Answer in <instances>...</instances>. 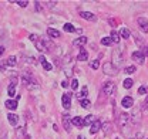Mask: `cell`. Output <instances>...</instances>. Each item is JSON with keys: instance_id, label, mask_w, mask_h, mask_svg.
<instances>
[{"instance_id": "cell-15", "label": "cell", "mask_w": 148, "mask_h": 139, "mask_svg": "<svg viewBox=\"0 0 148 139\" xmlns=\"http://www.w3.org/2000/svg\"><path fill=\"white\" fill-rule=\"evenodd\" d=\"M77 60L78 61H87L88 60V52L86 51L84 48H81L80 52H78V55H77Z\"/></svg>"}, {"instance_id": "cell-44", "label": "cell", "mask_w": 148, "mask_h": 139, "mask_svg": "<svg viewBox=\"0 0 148 139\" xmlns=\"http://www.w3.org/2000/svg\"><path fill=\"white\" fill-rule=\"evenodd\" d=\"M67 85H69V84H67V81H63V82H61V87L63 88H66Z\"/></svg>"}, {"instance_id": "cell-33", "label": "cell", "mask_w": 148, "mask_h": 139, "mask_svg": "<svg viewBox=\"0 0 148 139\" xmlns=\"http://www.w3.org/2000/svg\"><path fill=\"white\" fill-rule=\"evenodd\" d=\"M7 68V63L6 61H0V72H4Z\"/></svg>"}, {"instance_id": "cell-6", "label": "cell", "mask_w": 148, "mask_h": 139, "mask_svg": "<svg viewBox=\"0 0 148 139\" xmlns=\"http://www.w3.org/2000/svg\"><path fill=\"white\" fill-rule=\"evenodd\" d=\"M132 60L137 61L138 64H144V61H145V54L143 51H134L132 52Z\"/></svg>"}, {"instance_id": "cell-26", "label": "cell", "mask_w": 148, "mask_h": 139, "mask_svg": "<svg viewBox=\"0 0 148 139\" xmlns=\"http://www.w3.org/2000/svg\"><path fill=\"white\" fill-rule=\"evenodd\" d=\"M87 94H88V89H87V87H83V89L77 94V98H87Z\"/></svg>"}, {"instance_id": "cell-34", "label": "cell", "mask_w": 148, "mask_h": 139, "mask_svg": "<svg viewBox=\"0 0 148 139\" xmlns=\"http://www.w3.org/2000/svg\"><path fill=\"white\" fill-rule=\"evenodd\" d=\"M138 92H140L141 95H144V94H147V87H144V85H141V87L138 88Z\"/></svg>"}, {"instance_id": "cell-28", "label": "cell", "mask_w": 148, "mask_h": 139, "mask_svg": "<svg viewBox=\"0 0 148 139\" xmlns=\"http://www.w3.org/2000/svg\"><path fill=\"white\" fill-rule=\"evenodd\" d=\"M135 65H128V67H125V70H124V72L125 74H134L135 72Z\"/></svg>"}, {"instance_id": "cell-31", "label": "cell", "mask_w": 148, "mask_h": 139, "mask_svg": "<svg viewBox=\"0 0 148 139\" xmlns=\"http://www.w3.org/2000/svg\"><path fill=\"white\" fill-rule=\"evenodd\" d=\"M14 87H16L14 84H10V87H9V91H7V92H9V95H10V97H14V95H16Z\"/></svg>"}, {"instance_id": "cell-4", "label": "cell", "mask_w": 148, "mask_h": 139, "mask_svg": "<svg viewBox=\"0 0 148 139\" xmlns=\"http://www.w3.org/2000/svg\"><path fill=\"white\" fill-rule=\"evenodd\" d=\"M103 92L106 95H114V92H115V84L112 81H106L103 84Z\"/></svg>"}, {"instance_id": "cell-46", "label": "cell", "mask_w": 148, "mask_h": 139, "mask_svg": "<svg viewBox=\"0 0 148 139\" xmlns=\"http://www.w3.org/2000/svg\"><path fill=\"white\" fill-rule=\"evenodd\" d=\"M143 52H144V54H145V55L148 57V47H145V48H144V51H143Z\"/></svg>"}, {"instance_id": "cell-24", "label": "cell", "mask_w": 148, "mask_h": 139, "mask_svg": "<svg viewBox=\"0 0 148 139\" xmlns=\"http://www.w3.org/2000/svg\"><path fill=\"white\" fill-rule=\"evenodd\" d=\"M63 30H64V31H67V33H74V30H75V29H74L73 24H70V23H66V24L63 26Z\"/></svg>"}, {"instance_id": "cell-17", "label": "cell", "mask_w": 148, "mask_h": 139, "mask_svg": "<svg viewBox=\"0 0 148 139\" xmlns=\"http://www.w3.org/2000/svg\"><path fill=\"white\" fill-rule=\"evenodd\" d=\"M7 121L10 122V125H13V126H16L18 123V117L16 114H9L7 115Z\"/></svg>"}, {"instance_id": "cell-22", "label": "cell", "mask_w": 148, "mask_h": 139, "mask_svg": "<svg viewBox=\"0 0 148 139\" xmlns=\"http://www.w3.org/2000/svg\"><path fill=\"white\" fill-rule=\"evenodd\" d=\"M6 63H7V65H10V67L16 65V63H17V58H16V55H10V57L6 60Z\"/></svg>"}, {"instance_id": "cell-32", "label": "cell", "mask_w": 148, "mask_h": 139, "mask_svg": "<svg viewBox=\"0 0 148 139\" xmlns=\"http://www.w3.org/2000/svg\"><path fill=\"white\" fill-rule=\"evenodd\" d=\"M90 67H91L92 70H97L98 67H100V61H98V60H94V61H91V63H90Z\"/></svg>"}, {"instance_id": "cell-29", "label": "cell", "mask_w": 148, "mask_h": 139, "mask_svg": "<svg viewBox=\"0 0 148 139\" xmlns=\"http://www.w3.org/2000/svg\"><path fill=\"white\" fill-rule=\"evenodd\" d=\"M81 106H83V108H90V106H91L90 99H88V98H86V99H81Z\"/></svg>"}, {"instance_id": "cell-42", "label": "cell", "mask_w": 148, "mask_h": 139, "mask_svg": "<svg viewBox=\"0 0 148 139\" xmlns=\"http://www.w3.org/2000/svg\"><path fill=\"white\" fill-rule=\"evenodd\" d=\"M40 63H41V64H43V63H46V58H44L43 55H40Z\"/></svg>"}, {"instance_id": "cell-45", "label": "cell", "mask_w": 148, "mask_h": 139, "mask_svg": "<svg viewBox=\"0 0 148 139\" xmlns=\"http://www.w3.org/2000/svg\"><path fill=\"white\" fill-rule=\"evenodd\" d=\"M3 52H4V47H3V46H0V55H1Z\"/></svg>"}, {"instance_id": "cell-2", "label": "cell", "mask_w": 148, "mask_h": 139, "mask_svg": "<svg viewBox=\"0 0 148 139\" xmlns=\"http://www.w3.org/2000/svg\"><path fill=\"white\" fill-rule=\"evenodd\" d=\"M111 64L115 67V68H118V67H121L123 65V63H124V57H123V52L120 48H115L114 51H112V58H111Z\"/></svg>"}, {"instance_id": "cell-20", "label": "cell", "mask_w": 148, "mask_h": 139, "mask_svg": "<svg viewBox=\"0 0 148 139\" xmlns=\"http://www.w3.org/2000/svg\"><path fill=\"white\" fill-rule=\"evenodd\" d=\"M120 35H121V38H130L131 33L127 27H123V29H120Z\"/></svg>"}, {"instance_id": "cell-30", "label": "cell", "mask_w": 148, "mask_h": 139, "mask_svg": "<svg viewBox=\"0 0 148 139\" xmlns=\"http://www.w3.org/2000/svg\"><path fill=\"white\" fill-rule=\"evenodd\" d=\"M111 43H112V41H111L110 37H104V38H101V44H103V46H110Z\"/></svg>"}, {"instance_id": "cell-27", "label": "cell", "mask_w": 148, "mask_h": 139, "mask_svg": "<svg viewBox=\"0 0 148 139\" xmlns=\"http://www.w3.org/2000/svg\"><path fill=\"white\" fill-rule=\"evenodd\" d=\"M134 85V81L131 80V78H127V80H124V88H127V89H130V88Z\"/></svg>"}, {"instance_id": "cell-5", "label": "cell", "mask_w": 148, "mask_h": 139, "mask_svg": "<svg viewBox=\"0 0 148 139\" xmlns=\"http://www.w3.org/2000/svg\"><path fill=\"white\" fill-rule=\"evenodd\" d=\"M130 118H131V123L132 125L140 123V121H141V111L138 108H134L132 112H131V115H130Z\"/></svg>"}, {"instance_id": "cell-41", "label": "cell", "mask_w": 148, "mask_h": 139, "mask_svg": "<svg viewBox=\"0 0 148 139\" xmlns=\"http://www.w3.org/2000/svg\"><path fill=\"white\" fill-rule=\"evenodd\" d=\"M34 4H36V10H41V6H40V3H38V1H36Z\"/></svg>"}, {"instance_id": "cell-37", "label": "cell", "mask_w": 148, "mask_h": 139, "mask_svg": "<svg viewBox=\"0 0 148 139\" xmlns=\"http://www.w3.org/2000/svg\"><path fill=\"white\" fill-rule=\"evenodd\" d=\"M43 68L46 70V71H50V70H51V64H49V63L46 61V63H43Z\"/></svg>"}, {"instance_id": "cell-36", "label": "cell", "mask_w": 148, "mask_h": 139, "mask_svg": "<svg viewBox=\"0 0 148 139\" xmlns=\"http://www.w3.org/2000/svg\"><path fill=\"white\" fill-rule=\"evenodd\" d=\"M17 4L20 6V7H26V6L29 4V1H26V0H18Z\"/></svg>"}, {"instance_id": "cell-9", "label": "cell", "mask_w": 148, "mask_h": 139, "mask_svg": "<svg viewBox=\"0 0 148 139\" xmlns=\"http://www.w3.org/2000/svg\"><path fill=\"white\" fill-rule=\"evenodd\" d=\"M61 102H63V106L66 109H70V106H71V97L69 94H64L63 98H61Z\"/></svg>"}, {"instance_id": "cell-1", "label": "cell", "mask_w": 148, "mask_h": 139, "mask_svg": "<svg viewBox=\"0 0 148 139\" xmlns=\"http://www.w3.org/2000/svg\"><path fill=\"white\" fill-rule=\"evenodd\" d=\"M118 125H120V129L123 131V134L124 135H127L128 136V129L132 126V123H131V118H130L128 114H121L120 117H118Z\"/></svg>"}, {"instance_id": "cell-47", "label": "cell", "mask_w": 148, "mask_h": 139, "mask_svg": "<svg viewBox=\"0 0 148 139\" xmlns=\"http://www.w3.org/2000/svg\"><path fill=\"white\" fill-rule=\"evenodd\" d=\"M77 139H84V138H83V136H78V138H77Z\"/></svg>"}, {"instance_id": "cell-13", "label": "cell", "mask_w": 148, "mask_h": 139, "mask_svg": "<svg viewBox=\"0 0 148 139\" xmlns=\"http://www.w3.org/2000/svg\"><path fill=\"white\" fill-rule=\"evenodd\" d=\"M71 123H73L74 126H77V128L84 126V121H83L81 117H74V118H71Z\"/></svg>"}, {"instance_id": "cell-25", "label": "cell", "mask_w": 148, "mask_h": 139, "mask_svg": "<svg viewBox=\"0 0 148 139\" xmlns=\"http://www.w3.org/2000/svg\"><path fill=\"white\" fill-rule=\"evenodd\" d=\"M83 121H84V126H86V125H91L92 122L95 121V118H94L92 115H88V117H86V118H83Z\"/></svg>"}, {"instance_id": "cell-19", "label": "cell", "mask_w": 148, "mask_h": 139, "mask_svg": "<svg viewBox=\"0 0 148 139\" xmlns=\"http://www.w3.org/2000/svg\"><path fill=\"white\" fill-rule=\"evenodd\" d=\"M101 129H103V132H104L106 135L111 134V123L110 122H104V123L101 125Z\"/></svg>"}, {"instance_id": "cell-23", "label": "cell", "mask_w": 148, "mask_h": 139, "mask_svg": "<svg viewBox=\"0 0 148 139\" xmlns=\"http://www.w3.org/2000/svg\"><path fill=\"white\" fill-rule=\"evenodd\" d=\"M34 44H36V48H37V50H38V51H40V52L47 51V48H46V46L43 44V41H36Z\"/></svg>"}, {"instance_id": "cell-12", "label": "cell", "mask_w": 148, "mask_h": 139, "mask_svg": "<svg viewBox=\"0 0 148 139\" xmlns=\"http://www.w3.org/2000/svg\"><path fill=\"white\" fill-rule=\"evenodd\" d=\"M86 43H87V37H78V38H75L73 41V46H75V47H83Z\"/></svg>"}, {"instance_id": "cell-38", "label": "cell", "mask_w": 148, "mask_h": 139, "mask_svg": "<svg viewBox=\"0 0 148 139\" xmlns=\"http://www.w3.org/2000/svg\"><path fill=\"white\" fill-rule=\"evenodd\" d=\"M29 38H30V41H33V43H36V41H37V38H38V37H37L36 34H30V37H29Z\"/></svg>"}, {"instance_id": "cell-10", "label": "cell", "mask_w": 148, "mask_h": 139, "mask_svg": "<svg viewBox=\"0 0 148 139\" xmlns=\"http://www.w3.org/2000/svg\"><path fill=\"white\" fill-rule=\"evenodd\" d=\"M80 16L83 18H86V20H88V21H95V20H97V17L92 14L91 12H81Z\"/></svg>"}, {"instance_id": "cell-8", "label": "cell", "mask_w": 148, "mask_h": 139, "mask_svg": "<svg viewBox=\"0 0 148 139\" xmlns=\"http://www.w3.org/2000/svg\"><path fill=\"white\" fill-rule=\"evenodd\" d=\"M61 119H63V126H64V129H66L67 132H70V131H71V125H73L70 117H69V115H63Z\"/></svg>"}, {"instance_id": "cell-40", "label": "cell", "mask_w": 148, "mask_h": 139, "mask_svg": "<svg viewBox=\"0 0 148 139\" xmlns=\"http://www.w3.org/2000/svg\"><path fill=\"white\" fill-rule=\"evenodd\" d=\"M47 4H49V7H54L56 4H57V1H49Z\"/></svg>"}, {"instance_id": "cell-7", "label": "cell", "mask_w": 148, "mask_h": 139, "mask_svg": "<svg viewBox=\"0 0 148 139\" xmlns=\"http://www.w3.org/2000/svg\"><path fill=\"white\" fill-rule=\"evenodd\" d=\"M137 23H138V26H140V29H141L143 33H148V20L147 18L138 17L137 18Z\"/></svg>"}, {"instance_id": "cell-14", "label": "cell", "mask_w": 148, "mask_h": 139, "mask_svg": "<svg viewBox=\"0 0 148 139\" xmlns=\"http://www.w3.org/2000/svg\"><path fill=\"white\" fill-rule=\"evenodd\" d=\"M4 106H6L7 109L13 111V109L17 108V101H14V99H7V101L4 102Z\"/></svg>"}, {"instance_id": "cell-11", "label": "cell", "mask_w": 148, "mask_h": 139, "mask_svg": "<svg viewBox=\"0 0 148 139\" xmlns=\"http://www.w3.org/2000/svg\"><path fill=\"white\" fill-rule=\"evenodd\" d=\"M121 105H123L124 108H131V106L134 105V99H132L131 97H124L123 101H121Z\"/></svg>"}, {"instance_id": "cell-3", "label": "cell", "mask_w": 148, "mask_h": 139, "mask_svg": "<svg viewBox=\"0 0 148 139\" xmlns=\"http://www.w3.org/2000/svg\"><path fill=\"white\" fill-rule=\"evenodd\" d=\"M103 72L106 74V75H111V77H114V75H117V72H118V68H115L111 63H104L103 64Z\"/></svg>"}, {"instance_id": "cell-35", "label": "cell", "mask_w": 148, "mask_h": 139, "mask_svg": "<svg viewBox=\"0 0 148 139\" xmlns=\"http://www.w3.org/2000/svg\"><path fill=\"white\" fill-rule=\"evenodd\" d=\"M71 88H73L74 91H75V89H77V88H78V81H77V80H75V78H74L73 81H71Z\"/></svg>"}, {"instance_id": "cell-21", "label": "cell", "mask_w": 148, "mask_h": 139, "mask_svg": "<svg viewBox=\"0 0 148 139\" xmlns=\"http://www.w3.org/2000/svg\"><path fill=\"white\" fill-rule=\"evenodd\" d=\"M110 38H111V41H112V43H120V34H118L115 30H112V31H111Z\"/></svg>"}, {"instance_id": "cell-16", "label": "cell", "mask_w": 148, "mask_h": 139, "mask_svg": "<svg viewBox=\"0 0 148 139\" xmlns=\"http://www.w3.org/2000/svg\"><path fill=\"white\" fill-rule=\"evenodd\" d=\"M100 129H101V122L97 119V121H94L91 123V129H90V132H91V134H97Z\"/></svg>"}, {"instance_id": "cell-43", "label": "cell", "mask_w": 148, "mask_h": 139, "mask_svg": "<svg viewBox=\"0 0 148 139\" xmlns=\"http://www.w3.org/2000/svg\"><path fill=\"white\" fill-rule=\"evenodd\" d=\"M143 106H144L145 109H148V98H147V99H145V102H144V105H143Z\"/></svg>"}, {"instance_id": "cell-39", "label": "cell", "mask_w": 148, "mask_h": 139, "mask_svg": "<svg viewBox=\"0 0 148 139\" xmlns=\"http://www.w3.org/2000/svg\"><path fill=\"white\" fill-rule=\"evenodd\" d=\"M27 63H30V64H34V58H33V57L30 55V57L27 58Z\"/></svg>"}, {"instance_id": "cell-18", "label": "cell", "mask_w": 148, "mask_h": 139, "mask_svg": "<svg viewBox=\"0 0 148 139\" xmlns=\"http://www.w3.org/2000/svg\"><path fill=\"white\" fill-rule=\"evenodd\" d=\"M47 34L50 35V37H51V38H58V37H60V31H58V30H56V29H51V27H50V29H49V30H47Z\"/></svg>"}]
</instances>
